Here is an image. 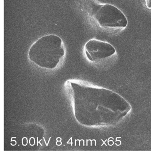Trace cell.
Segmentation results:
<instances>
[{
  "label": "cell",
  "mask_w": 151,
  "mask_h": 156,
  "mask_svg": "<svg viewBox=\"0 0 151 156\" xmlns=\"http://www.w3.org/2000/svg\"><path fill=\"white\" fill-rule=\"evenodd\" d=\"M74 117L86 126L112 125L127 115L130 105L121 96L108 89L79 80L67 82Z\"/></svg>",
  "instance_id": "1"
},
{
  "label": "cell",
  "mask_w": 151,
  "mask_h": 156,
  "mask_svg": "<svg viewBox=\"0 0 151 156\" xmlns=\"http://www.w3.org/2000/svg\"><path fill=\"white\" fill-rule=\"evenodd\" d=\"M28 55L29 60L39 67L54 69L64 57V44L62 39L56 35L44 36L31 46Z\"/></svg>",
  "instance_id": "2"
},
{
  "label": "cell",
  "mask_w": 151,
  "mask_h": 156,
  "mask_svg": "<svg viewBox=\"0 0 151 156\" xmlns=\"http://www.w3.org/2000/svg\"><path fill=\"white\" fill-rule=\"evenodd\" d=\"M92 12L94 19L101 27L124 28L128 23L123 12L113 5H96Z\"/></svg>",
  "instance_id": "3"
},
{
  "label": "cell",
  "mask_w": 151,
  "mask_h": 156,
  "mask_svg": "<svg viewBox=\"0 0 151 156\" xmlns=\"http://www.w3.org/2000/svg\"><path fill=\"white\" fill-rule=\"evenodd\" d=\"M85 51L88 59L96 61L111 56L116 51L113 46L109 43L92 39L85 45Z\"/></svg>",
  "instance_id": "4"
},
{
  "label": "cell",
  "mask_w": 151,
  "mask_h": 156,
  "mask_svg": "<svg viewBox=\"0 0 151 156\" xmlns=\"http://www.w3.org/2000/svg\"><path fill=\"white\" fill-rule=\"evenodd\" d=\"M147 4L149 8H151V0H147Z\"/></svg>",
  "instance_id": "5"
}]
</instances>
